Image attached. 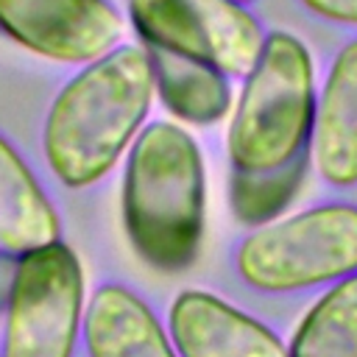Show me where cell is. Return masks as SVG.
Instances as JSON below:
<instances>
[{
	"label": "cell",
	"instance_id": "6da1fadb",
	"mask_svg": "<svg viewBox=\"0 0 357 357\" xmlns=\"http://www.w3.org/2000/svg\"><path fill=\"white\" fill-rule=\"evenodd\" d=\"M156 95L145 45H117L84 64L53 98L42 151L70 190L98 184L131 148Z\"/></svg>",
	"mask_w": 357,
	"mask_h": 357
},
{
	"label": "cell",
	"instance_id": "7c38bea8",
	"mask_svg": "<svg viewBox=\"0 0 357 357\" xmlns=\"http://www.w3.org/2000/svg\"><path fill=\"white\" fill-rule=\"evenodd\" d=\"M145 50L151 56L156 95L162 98L170 114L192 126H209L229 114L231 109L229 75H223L220 70L204 61L162 47L145 45Z\"/></svg>",
	"mask_w": 357,
	"mask_h": 357
},
{
	"label": "cell",
	"instance_id": "30bf717a",
	"mask_svg": "<svg viewBox=\"0 0 357 357\" xmlns=\"http://www.w3.org/2000/svg\"><path fill=\"white\" fill-rule=\"evenodd\" d=\"M81 335L89 357H178L153 310L117 282L92 290Z\"/></svg>",
	"mask_w": 357,
	"mask_h": 357
},
{
	"label": "cell",
	"instance_id": "3957f363",
	"mask_svg": "<svg viewBox=\"0 0 357 357\" xmlns=\"http://www.w3.org/2000/svg\"><path fill=\"white\" fill-rule=\"evenodd\" d=\"M315 98V70L307 45L287 31L265 33L226 134L234 173H271L304 156Z\"/></svg>",
	"mask_w": 357,
	"mask_h": 357
},
{
	"label": "cell",
	"instance_id": "9a60e30c",
	"mask_svg": "<svg viewBox=\"0 0 357 357\" xmlns=\"http://www.w3.org/2000/svg\"><path fill=\"white\" fill-rule=\"evenodd\" d=\"M310 14L357 28V0H298Z\"/></svg>",
	"mask_w": 357,
	"mask_h": 357
},
{
	"label": "cell",
	"instance_id": "5bb4252c",
	"mask_svg": "<svg viewBox=\"0 0 357 357\" xmlns=\"http://www.w3.org/2000/svg\"><path fill=\"white\" fill-rule=\"evenodd\" d=\"M307 167V153L271 173H234L231 206L245 223H268L298 190Z\"/></svg>",
	"mask_w": 357,
	"mask_h": 357
},
{
	"label": "cell",
	"instance_id": "7a4b0ae2",
	"mask_svg": "<svg viewBox=\"0 0 357 357\" xmlns=\"http://www.w3.org/2000/svg\"><path fill=\"white\" fill-rule=\"evenodd\" d=\"M123 226L131 248L156 271H184L204 237L206 170L190 131L148 123L131 142L123 173Z\"/></svg>",
	"mask_w": 357,
	"mask_h": 357
},
{
	"label": "cell",
	"instance_id": "8fae6325",
	"mask_svg": "<svg viewBox=\"0 0 357 357\" xmlns=\"http://www.w3.org/2000/svg\"><path fill=\"white\" fill-rule=\"evenodd\" d=\"M61 240V220L20 151L0 134V251L22 257Z\"/></svg>",
	"mask_w": 357,
	"mask_h": 357
},
{
	"label": "cell",
	"instance_id": "277c9868",
	"mask_svg": "<svg viewBox=\"0 0 357 357\" xmlns=\"http://www.w3.org/2000/svg\"><path fill=\"white\" fill-rule=\"evenodd\" d=\"M237 276L262 293H296L357 273V206L324 204L245 234L234 251Z\"/></svg>",
	"mask_w": 357,
	"mask_h": 357
},
{
	"label": "cell",
	"instance_id": "8992f818",
	"mask_svg": "<svg viewBox=\"0 0 357 357\" xmlns=\"http://www.w3.org/2000/svg\"><path fill=\"white\" fill-rule=\"evenodd\" d=\"M142 45L204 61L223 75H248L265 31L237 0H128Z\"/></svg>",
	"mask_w": 357,
	"mask_h": 357
},
{
	"label": "cell",
	"instance_id": "4fadbf2b",
	"mask_svg": "<svg viewBox=\"0 0 357 357\" xmlns=\"http://www.w3.org/2000/svg\"><path fill=\"white\" fill-rule=\"evenodd\" d=\"M290 357H357V273L335 282L301 318Z\"/></svg>",
	"mask_w": 357,
	"mask_h": 357
},
{
	"label": "cell",
	"instance_id": "5b68a950",
	"mask_svg": "<svg viewBox=\"0 0 357 357\" xmlns=\"http://www.w3.org/2000/svg\"><path fill=\"white\" fill-rule=\"evenodd\" d=\"M84 310V268L67 243L22 254L8 287L0 357H73Z\"/></svg>",
	"mask_w": 357,
	"mask_h": 357
},
{
	"label": "cell",
	"instance_id": "ba28073f",
	"mask_svg": "<svg viewBox=\"0 0 357 357\" xmlns=\"http://www.w3.org/2000/svg\"><path fill=\"white\" fill-rule=\"evenodd\" d=\"M178 357H290L273 329L206 290H184L167 312Z\"/></svg>",
	"mask_w": 357,
	"mask_h": 357
},
{
	"label": "cell",
	"instance_id": "2e32d148",
	"mask_svg": "<svg viewBox=\"0 0 357 357\" xmlns=\"http://www.w3.org/2000/svg\"><path fill=\"white\" fill-rule=\"evenodd\" d=\"M237 3H254V0H237Z\"/></svg>",
	"mask_w": 357,
	"mask_h": 357
},
{
	"label": "cell",
	"instance_id": "9c48e42d",
	"mask_svg": "<svg viewBox=\"0 0 357 357\" xmlns=\"http://www.w3.org/2000/svg\"><path fill=\"white\" fill-rule=\"evenodd\" d=\"M310 153L329 187L357 184V36L337 50L315 98Z\"/></svg>",
	"mask_w": 357,
	"mask_h": 357
},
{
	"label": "cell",
	"instance_id": "52a82bcc",
	"mask_svg": "<svg viewBox=\"0 0 357 357\" xmlns=\"http://www.w3.org/2000/svg\"><path fill=\"white\" fill-rule=\"evenodd\" d=\"M109 0H0V31L22 50L61 64H89L123 39Z\"/></svg>",
	"mask_w": 357,
	"mask_h": 357
}]
</instances>
